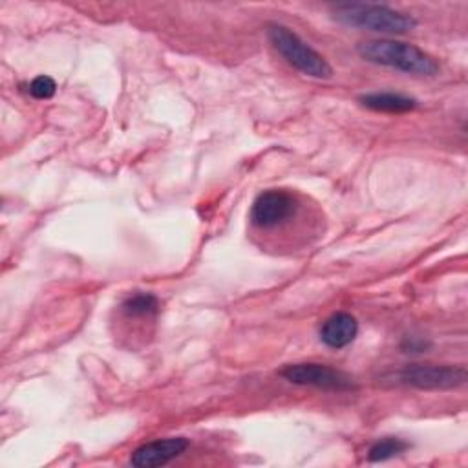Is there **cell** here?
Returning <instances> with one entry per match:
<instances>
[{
  "mask_svg": "<svg viewBox=\"0 0 468 468\" xmlns=\"http://www.w3.org/2000/svg\"><path fill=\"white\" fill-rule=\"evenodd\" d=\"M265 33L272 48L285 58L287 64H291L300 73L313 79H329L333 75V68L324 58V55L313 49L305 40H302L287 26L271 22L267 24Z\"/></svg>",
  "mask_w": 468,
  "mask_h": 468,
  "instance_id": "3957f363",
  "label": "cell"
},
{
  "mask_svg": "<svg viewBox=\"0 0 468 468\" xmlns=\"http://www.w3.org/2000/svg\"><path fill=\"white\" fill-rule=\"evenodd\" d=\"M410 448V444L399 437H384L378 439L377 442H373L367 450V459L371 463H380V461H388L393 459L397 455H400L402 452H406Z\"/></svg>",
  "mask_w": 468,
  "mask_h": 468,
  "instance_id": "8fae6325",
  "label": "cell"
},
{
  "mask_svg": "<svg viewBox=\"0 0 468 468\" xmlns=\"http://www.w3.org/2000/svg\"><path fill=\"white\" fill-rule=\"evenodd\" d=\"M121 309L128 318H152L159 311V300L150 292H133L124 298Z\"/></svg>",
  "mask_w": 468,
  "mask_h": 468,
  "instance_id": "30bf717a",
  "label": "cell"
},
{
  "mask_svg": "<svg viewBox=\"0 0 468 468\" xmlns=\"http://www.w3.org/2000/svg\"><path fill=\"white\" fill-rule=\"evenodd\" d=\"M298 210V201L285 190H265L250 207V221L260 229H272L291 219Z\"/></svg>",
  "mask_w": 468,
  "mask_h": 468,
  "instance_id": "8992f818",
  "label": "cell"
},
{
  "mask_svg": "<svg viewBox=\"0 0 468 468\" xmlns=\"http://www.w3.org/2000/svg\"><path fill=\"white\" fill-rule=\"evenodd\" d=\"M331 18L347 27L367 29L375 33L402 35L411 31L417 26V20L402 11H397L380 4H360V2H344L333 4L329 7Z\"/></svg>",
  "mask_w": 468,
  "mask_h": 468,
  "instance_id": "7a4b0ae2",
  "label": "cell"
},
{
  "mask_svg": "<svg viewBox=\"0 0 468 468\" xmlns=\"http://www.w3.org/2000/svg\"><path fill=\"white\" fill-rule=\"evenodd\" d=\"M360 102L373 112H384V113H404L417 108V101L413 97L393 93V91L366 93L360 97Z\"/></svg>",
  "mask_w": 468,
  "mask_h": 468,
  "instance_id": "9c48e42d",
  "label": "cell"
},
{
  "mask_svg": "<svg viewBox=\"0 0 468 468\" xmlns=\"http://www.w3.org/2000/svg\"><path fill=\"white\" fill-rule=\"evenodd\" d=\"M57 91V84L49 75H38L29 82V93L35 99H51Z\"/></svg>",
  "mask_w": 468,
  "mask_h": 468,
  "instance_id": "7c38bea8",
  "label": "cell"
},
{
  "mask_svg": "<svg viewBox=\"0 0 468 468\" xmlns=\"http://www.w3.org/2000/svg\"><path fill=\"white\" fill-rule=\"evenodd\" d=\"M190 441L186 437H165L141 444L130 455V464L135 468H155L170 463L186 452Z\"/></svg>",
  "mask_w": 468,
  "mask_h": 468,
  "instance_id": "52a82bcc",
  "label": "cell"
},
{
  "mask_svg": "<svg viewBox=\"0 0 468 468\" xmlns=\"http://www.w3.org/2000/svg\"><path fill=\"white\" fill-rule=\"evenodd\" d=\"M280 377L291 384L313 386L325 391H351L356 382L351 375L318 362H296L280 369Z\"/></svg>",
  "mask_w": 468,
  "mask_h": 468,
  "instance_id": "5b68a950",
  "label": "cell"
},
{
  "mask_svg": "<svg viewBox=\"0 0 468 468\" xmlns=\"http://www.w3.org/2000/svg\"><path fill=\"white\" fill-rule=\"evenodd\" d=\"M358 333V322L351 313L338 311L324 320L320 327V340L331 349H342L349 346Z\"/></svg>",
  "mask_w": 468,
  "mask_h": 468,
  "instance_id": "ba28073f",
  "label": "cell"
},
{
  "mask_svg": "<svg viewBox=\"0 0 468 468\" xmlns=\"http://www.w3.org/2000/svg\"><path fill=\"white\" fill-rule=\"evenodd\" d=\"M430 347V342L422 340V338H417V336H408L404 342H402V349H406L408 353H422L424 349Z\"/></svg>",
  "mask_w": 468,
  "mask_h": 468,
  "instance_id": "4fadbf2b",
  "label": "cell"
},
{
  "mask_svg": "<svg viewBox=\"0 0 468 468\" xmlns=\"http://www.w3.org/2000/svg\"><path fill=\"white\" fill-rule=\"evenodd\" d=\"M356 53L371 64L386 66L408 75L433 77L439 73L441 68L433 55L413 44L393 38L364 40L356 46Z\"/></svg>",
  "mask_w": 468,
  "mask_h": 468,
  "instance_id": "6da1fadb",
  "label": "cell"
},
{
  "mask_svg": "<svg viewBox=\"0 0 468 468\" xmlns=\"http://www.w3.org/2000/svg\"><path fill=\"white\" fill-rule=\"evenodd\" d=\"M464 366L450 364H408L391 373L389 378L395 384L410 386L417 389H453L466 382Z\"/></svg>",
  "mask_w": 468,
  "mask_h": 468,
  "instance_id": "277c9868",
  "label": "cell"
}]
</instances>
